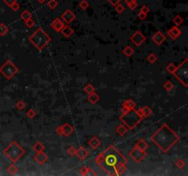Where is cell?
<instances>
[{
    "instance_id": "cell-1",
    "label": "cell",
    "mask_w": 188,
    "mask_h": 176,
    "mask_svg": "<svg viewBox=\"0 0 188 176\" xmlns=\"http://www.w3.org/2000/svg\"><path fill=\"white\" fill-rule=\"evenodd\" d=\"M95 161L96 165L109 176H119L127 170V158L113 145L99 153Z\"/></svg>"
},
{
    "instance_id": "cell-2",
    "label": "cell",
    "mask_w": 188,
    "mask_h": 176,
    "mask_svg": "<svg viewBox=\"0 0 188 176\" xmlns=\"http://www.w3.org/2000/svg\"><path fill=\"white\" fill-rule=\"evenodd\" d=\"M151 141L163 153H167L180 140V136L173 131L168 124L164 123L151 137Z\"/></svg>"
},
{
    "instance_id": "cell-3",
    "label": "cell",
    "mask_w": 188,
    "mask_h": 176,
    "mask_svg": "<svg viewBox=\"0 0 188 176\" xmlns=\"http://www.w3.org/2000/svg\"><path fill=\"white\" fill-rule=\"evenodd\" d=\"M28 40L38 51H41L48 46V44L51 40V38L48 33L45 32L44 29L40 27L36 29L34 33L30 36Z\"/></svg>"
},
{
    "instance_id": "cell-4",
    "label": "cell",
    "mask_w": 188,
    "mask_h": 176,
    "mask_svg": "<svg viewBox=\"0 0 188 176\" xmlns=\"http://www.w3.org/2000/svg\"><path fill=\"white\" fill-rule=\"evenodd\" d=\"M143 119H144V117H142L139 114V112H138V110L136 108L129 109L126 113L121 114V116H119V120L128 129L135 128L142 121Z\"/></svg>"
},
{
    "instance_id": "cell-5",
    "label": "cell",
    "mask_w": 188,
    "mask_h": 176,
    "mask_svg": "<svg viewBox=\"0 0 188 176\" xmlns=\"http://www.w3.org/2000/svg\"><path fill=\"white\" fill-rule=\"evenodd\" d=\"M3 153L12 161L13 163H15L24 155L25 151L18 142L12 141L3 151Z\"/></svg>"
},
{
    "instance_id": "cell-6",
    "label": "cell",
    "mask_w": 188,
    "mask_h": 176,
    "mask_svg": "<svg viewBox=\"0 0 188 176\" xmlns=\"http://www.w3.org/2000/svg\"><path fill=\"white\" fill-rule=\"evenodd\" d=\"M173 76L182 84L184 87L188 86V60L184 59V62L181 63L179 66H176L175 72L172 73Z\"/></svg>"
},
{
    "instance_id": "cell-7",
    "label": "cell",
    "mask_w": 188,
    "mask_h": 176,
    "mask_svg": "<svg viewBox=\"0 0 188 176\" xmlns=\"http://www.w3.org/2000/svg\"><path fill=\"white\" fill-rule=\"evenodd\" d=\"M19 69L10 60H7L0 66V73L7 80L12 79L19 72Z\"/></svg>"
},
{
    "instance_id": "cell-8",
    "label": "cell",
    "mask_w": 188,
    "mask_h": 176,
    "mask_svg": "<svg viewBox=\"0 0 188 176\" xmlns=\"http://www.w3.org/2000/svg\"><path fill=\"white\" fill-rule=\"evenodd\" d=\"M129 156L132 158V160L137 163H140L141 161L146 158L147 156V152L140 150L137 147H134V148L129 151Z\"/></svg>"
},
{
    "instance_id": "cell-9",
    "label": "cell",
    "mask_w": 188,
    "mask_h": 176,
    "mask_svg": "<svg viewBox=\"0 0 188 176\" xmlns=\"http://www.w3.org/2000/svg\"><path fill=\"white\" fill-rule=\"evenodd\" d=\"M145 40H146V37L141 33L140 31H135L131 37V41L137 47L140 46L143 42H145Z\"/></svg>"
},
{
    "instance_id": "cell-10",
    "label": "cell",
    "mask_w": 188,
    "mask_h": 176,
    "mask_svg": "<svg viewBox=\"0 0 188 176\" xmlns=\"http://www.w3.org/2000/svg\"><path fill=\"white\" fill-rule=\"evenodd\" d=\"M76 16H75V14L70 10V9H66L63 14H62V16H61V19L64 22V23H72L75 19Z\"/></svg>"
},
{
    "instance_id": "cell-11",
    "label": "cell",
    "mask_w": 188,
    "mask_h": 176,
    "mask_svg": "<svg viewBox=\"0 0 188 176\" xmlns=\"http://www.w3.org/2000/svg\"><path fill=\"white\" fill-rule=\"evenodd\" d=\"M151 40L157 46H161L162 44L165 41L166 37L164 36V34L162 31H157L156 33L153 34V36L151 37Z\"/></svg>"
},
{
    "instance_id": "cell-12",
    "label": "cell",
    "mask_w": 188,
    "mask_h": 176,
    "mask_svg": "<svg viewBox=\"0 0 188 176\" xmlns=\"http://www.w3.org/2000/svg\"><path fill=\"white\" fill-rule=\"evenodd\" d=\"M34 160L40 165H43L47 163L49 157L44 151H40V152H36V155L34 156Z\"/></svg>"
},
{
    "instance_id": "cell-13",
    "label": "cell",
    "mask_w": 188,
    "mask_h": 176,
    "mask_svg": "<svg viewBox=\"0 0 188 176\" xmlns=\"http://www.w3.org/2000/svg\"><path fill=\"white\" fill-rule=\"evenodd\" d=\"M182 34V31H180V28L176 26L172 27L169 31H167V35L169 36V38H171L172 40H177V38Z\"/></svg>"
},
{
    "instance_id": "cell-14",
    "label": "cell",
    "mask_w": 188,
    "mask_h": 176,
    "mask_svg": "<svg viewBox=\"0 0 188 176\" xmlns=\"http://www.w3.org/2000/svg\"><path fill=\"white\" fill-rule=\"evenodd\" d=\"M64 27V23L61 19H54L51 24V28L53 29L55 32H61L62 28Z\"/></svg>"
},
{
    "instance_id": "cell-15",
    "label": "cell",
    "mask_w": 188,
    "mask_h": 176,
    "mask_svg": "<svg viewBox=\"0 0 188 176\" xmlns=\"http://www.w3.org/2000/svg\"><path fill=\"white\" fill-rule=\"evenodd\" d=\"M62 127V131H63V137H69L72 134L74 133V128L72 127L69 123H64L63 125L61 126Z\"/></svg>"
},
{
    "instance_id": "cell-16",
    "label": "cell",
    "mask_w": 188,
    "mask_h": 176,
    "mask_svg": "<svg viewBox=\"0 0 188 176\" xmlns=\"http://www.w3.org/2000/svg\"><path fill=\"white\" fill-rule=\"evenodd\" d=\"M88 155H89L88 151L85 150L84 147H80L78 150H76V152H75V156H77V158L80 160H84L85 158H87Z\"/></svg>"
},
{
    "instance_id": "cell-17",
    "label": "cell",
    "mask_w": 188,
    "mask_h": 176,
    "mask_svg": "<svg viewBox=\"0 0 188 176\" xmlns=\"http://www.w3.org/2000/svg\"><path fill=\"white\" fill-rule=\"evenodd\" d=\"M61 33L63 34V36L64 38H70L72 35H73L75 33V31H74V28H71L69 25H64V27L62 28V31H61Z\"/></svg>"
},
{
    "instance_id": "cell-18",
    "label": "cell",
    "mask_w": 188,
    "mask_h": 176,
    "mask_svg": "<svg viewBox=\"0 0 188 176\" xmlns=\"http://www.w3.org/2000/svg\"><path fill=\"white\" fill-rule=\"evenodd\" d=\"M79 172H80V174L83 175V176H86V175H89V176H93V175H94V176H96V175H97V173H96L94 170H92V169L89 168V167H86V166L82 167V168L80 169Z\"/></svg>"
},
{
    "instance_id": "cell-19",
    "label": "cell",
    "mask_w": 188,
    "mask_h": 176,
    "mask_svg": "<svg viewBox=\"0 0 188 176\" xmlns=\"http://www.w3.org/2000/svg\"><path fill=\"white\" fill-rule=\"evenodd\" d=\"M135 147H137V148H139L140 150L141 151H146L148 149H149V144L146 140H144L142 139H140L136 144H135Z\"/></svg>"
},
{
    "instance_id": "cell-20",
    "label": "cell",
    "mask_w": 188,
    "mask_h": 176,
    "mask_svg": "<svg viewBox=\"0 0 188 176\" xmlns=\"http://www.w3.org/2000/svg\"><path fill=\"white\" fill-rule=\"evenodd\" d=\"M116 133H118V135H119V136H121V137H123V136H125L126 135V133L128 132V128L125 126V125H123V124H121V125H119L117 128H116Z\"/></svg>"
},
{
    "instance_id": "cell-21",
    "label": "cell",
    "mask_w": 188,
    "mask_h": 176,
    "mask_svg": "<svg viewBox=\"0 0 188 176\" xmlns=\"http://www.w3.org/2000/svg\"><path fill=\"white\" fill-rule=\"evenodd\" d=\"M89 147H91L92 149H97L98 147L101 145V141L97 137H93L89 141H88Z\"/></svg>"
},
{
    "instance_id": "cell-22",
    "label": "cell",
    "mask_w": 188,
    "mask_h": 176,
    "mask_svg": "<svg viewBox=\"0 0 188 176\" xmlns=\"http://www.w3.org/2000/svg\"><path fill=\"white\" fill-rule=\"evenodd\" d=\"M122 107L128 108V110L129 109H133V108H136V104L135 102L131 99H127L125 100L123 103H122Z\"/></svg>"
},
{
    "instance_id": "cell-23",
    "label": "cell",
    "mask_w": 188,
    "mask_h": 176,
    "mask_svg": "<svg viewBox=\"0 0 188 176\" xmlns=\"http://www.w3.org/2000/svg\"><path fill=\"white\" fill-rule=\"evenodd\" d=\"M87 100L89 103H91V104L93 105H95L96 103L100 100V96L96 94V93H92V94H89L88 95V97H87Z\"/></svg>"
},
{
    "instance_id": "cell-24",
    "label": "cell",
    "mask_w": 188,
    "mask_h": 176,
    "mask_svg": "<svg viewBox=\"0 0 188 176\" xmlns=\"http://www.w3.org/2000/svg\"><path fill=\"white\" fill-rule=\"evenodd\" d=\"M32 149L35 152H40V151H44L45 150V146L43 145L40 141H37L33 147H32Z\"/></svg>"
},
{
    "instance_id": "cell-25",
    "label": "cell",
    "mask_w": 188,
    "mask_h": 176,
    "mask_svg": "<svg viewBox=\"0 0 188 176\" xmlns=\"http://www.w3.org/2000/svg\"><path fill=\"white\" fill-rule=\"evenodd\" d=\"M20 19L25 22L26 20H28V19H32V14L28 11V10H27V9H25V10H23L22 11V13L20 14Z\"/></svg>"
},
{
    "instance_id": "cell-26",
    "label": "cell",
    "mask_w": 188,
    "mask_h": 176,
    "mask_svg": "<svg viewBox=\"0 0 188 176\" xmlns=\"http://www.w3.org/2000/svg\"><path fill=\"white\" fill-rule=\"evenodd\" d=\"M9 31V28L7 25H5L4 23H0V36L4 37L5 35H7Z\"/></svg>"
},
{
    "instance_id": "cell-27",
    "label": "cell",
    "mask_w": 188,
    "mask_h": 176,
    "mask_svg": "<svg viewBox=\"0 0 188 176\" xmlns=\"http://www.w3.org/2000/svg\"><path fill=\"white\" fill-rule=\"evenodd\" d=\"M123 54L127 57H131L134 54V50L132 47L131 46H126L124 49H123Z\"/></svg>"
},
{
    "instance_id": "cell-28",
    "label": "cell",
    "mask_w": 188,
    "mask_h": 176,
    "mask_svg": "<svg viewBox=\"0 0 188 176\" xmlns=\"http://www.w3.org/2000/svg\"><path fill=\"white\" fill-rule=\"evenodd\" d=\"M172 22H173V24H175L176 27H179V26H181L183 24L184 19L180 16V15H176V16L172 19Z\"/></svg>"
},
{
    "instance_id": "cell-29",
    "label": "cell",
    "mask_w": 188,
    "mask_h": 176,
    "mask_svg": "<svg viewBox=\"0 0 188 176\" xmlns=\"http://www.w3.org/2000/svg\"><path fill=\"white\" fill-rule=\"evenodd\" d=\"M95 86L92 84H86L84 87V91L87 94V95H89V94H92V93H94L95 92Z\"/></svg>"
},
{
    "instance_id": "cell-30",
    "label": "cell",
    "mask_w": 188,
    "mask_h": 176,
    "mask_svg": "<svg viewBox=\"0 0 188 176\" xmlns=\"http://www.w3.org/2000/svg\"><path fill=\"white\" fill-rule=\"evenodd\" d=\"M7 172L9 173V174H11V175H14V174H16L17 172H18V171H19V168L14 164V163H12L11 165H9L8 167H7Z\"/></svg>"
},
{
    "instance_id": "cell-31",
    "label": "cell",
    "mask_w": 188,
    "mask_h": 176,
    "mask_svg": "<svg viewBox=\"0 0 188 176\" xmlns=\"http://www.w3.org/2000/svg\"><path fill=\"white\" fill-rule=\"evenodd\" d=\"M47 6L51 10H53L58 7V1L57 0H49L47 2Z\"/></svg>"
},
{
    "instance_id": "cell-32",
    "label": "cell",
    "mask_w": 188,
    "mask_h": 176,
    "mask_svg": "<svg viewBox=\"0 0 188 176\" xmlns=\"http://www.w3.org/2000/svg\"><path fill=\"white\" fill-rule=\"evenodd\" d=\"M146 60L150 63H155L157 62V56L154 54V53H150L148 56H147V59Z\"/></svg>"
},
{
    "instance_id": "cell-33",
    "label": "cell",
    "mask_w": 188,
    "mask_h": 176,
    "mask_svg": "<svg viewBox=\"0 0 188 176\" xmlns=\"http://www.w3.org/2000/svg\"><path fill=\"white\" fill-rule=\"evenodd\" d=\"M143 109V116L144 117H149L152 114V109L150 108L149 107H142Z\"/></svg>"
},
{
    "instance_id": "cell-34",
    "label": "cell",
    "mask_w": 188,
    "mask_h": 176,
    "mask_svg": "<svg viewBox=\"0 0 188 176\" xmlns=\"http://www.w3.org/2000/svg\"><path fill=\"white\" fill-rule=\"evenodd\" d=\"M79 7L82 10L87 9L89 7V2L87 1V0H82V1H80V3H79Z\"/></svg>"
},
{
    "instance_id": "cell-35",
    "label": "cell",
    "mask_w": 188,
    "mask_h": 176,
    "mask_svg": "<svg viewBox=\"0 0 188 176\" xmlns=\"http://www.w3.org/2000/svg\"><path fill=\"white\" fill-rule=\"evenodd\" d=\"M173 84L171 82V81H167V82H165L164 84H163V88L166 90V91H171V90H172L173 89Z\"/></svg>"
},
{
    "instance_id": "cell-36",
    "label": "cell",
    "mask_w": 188,
    "mask_h": 176,
    "mask_svg": "<svg viewBox=\"0 0 188 176\" xmlns=\"http://www.w3.org/2000/svg\"><path fill=\"white\" fill-rule=\"evenodd\" d=\"M175 69H176V66H175V64H173L172 63H170L166 66V71H167L169 73H171V75H172V73L175 72Z\"/></svg>"
},
{
    "instance_id": "cell-37",
    "label": "cell",
    "mask_w": 188,
    "mask_h": 176,
    "mask_svg": "<svg viewBox=\"0 0 188 176\" xmlns=\"http://www.w3.org/2000/svg\"><path fill=\"white\" fill-rule=\"evenodd\" d=\"M175 165L177 167V169L179 170H182L184 166H185V163H184V160L183 159H178L176 160V163H175Z\"/></svg>"
},
{
    "instance_id": "cell-38",
    "label": "cell",
    "mask_w": 188,
    "mask_h": 176,
    "mask_svg": "<svg viewBox=\"0 0 188 176\" xmlns=\"http://www.w3.org/2000/svg\"><path fill=\"white\" fill-rule=\"evenodd\" d=\"M115 10L117 11L119 14H122V13L125 11V7H124L122 4L119 3L118 5H116V6H115Z\"/></svg>"
},
{
    "instance_id": "cell-39",
    "label": "cell",
    "mask_w": 188,
    "mask_h": 176,
    "mask_svg": "<svg viewBox=\"0 0 188 176\" xmlns=\"http://www.w3.org/2000/svg\"><path fill=\"white\" fill-rule=\"evenodd\" d=\"M15 107H16V108L18 110H23L25 108V107H26V104H25L24 101H21L20 100V101L17 102V104L15 105Z\"/></svg>"
},
{
    "instance_id": "cell-40",
    "label": "cell",
    "mask_w": 188,
    "mask_h": 176,
    "mask_svg": "<svg viewBox=\"0 0 188 176\" xmlns=\"http://www.w3.org/2000/svg\"><path fill=\"white\" fill-rule=\"evenodd\" d=\"M26 115H27V116L28 117V119H34L35 116H36V111H35L34 109L31 108V109H28V110L27 111Z\"/></svg>"
},
{
    "instance_id": "cell-41",
    "label": "cell",
    "mask_w": 188,
    "mask_h": 176,
    "mask_svg": "<svg viewBox=\"0 0 188 176\" xmlns=\"http://www.w3.org/2000/svg\"><path fill=\"white\" fill-rule=\"evenodd\" d=\"M75 152H76V150H75V148L74 146H71L70 148L67 150V153H68V155H70V156H75Z\"/></svg>"
},
{
    "instance_id": "cell-42",
    "label": "cell",
    "mask_w": 188,
    "mask_h": 176,
    "mask_svg": "<svg viewBox=\"0 0 188 176\" xmlns=\"http://www.w3.org/2000/svg\"><path fill=\"white\" fill-rule=\"evenodd\" d=\"M25 25L28 28H31L34 25H35V22L32 19H28L25 21Z\"/></svg>"
},
{
    "instance_id": "cell-43",
    "label": "cell",
    "mask_w": 188,
    "mask_h": 176,
    "mask_svg": "<svg viewBox=\"0 0 188 176\" xmlns=\"http://www.w3.org/2000/svg\"><path fill=\"white\" fill-rule=\"evenodd\" d=\"M19 7H20L19 4L18 2H16V3H14V4L10 7V9H11L12 11H14V12H17V11L19 9Z\"/></svg>"
},
{
    "instance_id": "cell-44",
    "label": "cell",
    "mask_w": 188,
    "mask_h": 176,
    "mask_svg": "<svg viewBox=\"0 0 188 176\" xmlns=\"http://www.w3.org/2000/svg\"><path fill=\"white\" fill-rule=\"evenodd\" d=\"M128 7V8H129V9H131V10H135V9L137 8V7H138V2H137V0H136V1H134V2H132L131 4H129Z\"/></svg>"
},
{
    "instance_id": "cell-45",
    "label": "cell",
    "mask_w": 188,
    "mask_h": 176,
    "mask_svg": "<svg viewBox=\"0 0 188 176\" xmlns=\"http://www.w3.org/2000/svg\"><path fill=\"white\" fill-rule=\"evenodd\" d=\"M3 2L7 6V7H11L14 3H16L17 2V0H3Z\"/></svg>"
},
{
    "instance_id": "cell-46",
    "label": "cell",
    "mask_w": 188,
    "mask_h": 176,
    "mask_svg": "<svg viewBox=\"0 0 188 176\" xmlns=\"http://www.w3.org/2000/svg\"><path fill=\"white\" fill-rule=\"evenodd\" d=\"M140 12H142V13H144V14H146V15H147V14L150 12V9H149V7H148L147 6H142V7H140Z\"/></svg>"
},
{
    "instance_id": "cell-47",
    "label": "cell",
    "mask_w": 188,
    "mask_h": 176,
    "mask_svg": "<svg viewBox=\"0 0 188 176\" xmlns=\"http://www.w3.org/2000/svg\"><path fill=\"white\" fill-rule=\"evenodd\" d=\"M138 18H139L140 19H141V20H144V19H147V15H146V14H144V13H142V12H139V14H138Z\"/></svg>"
},
{
    "instance_id": "cell-48",
    "label": "cell",
    "mask_w": 188,
    "mask_h": 176,
    "mask_svg": "<svg viewBox=\"0 0 188 176\" xmlns=\"http://www.w3.org/2000/svg\"><path fill=\"white\" fill-rule=\"evenodd\" d=\"M107 1H108L113 7H115L116 5H118L119 3H120L121 0H107Z\"/></svg>"
},
{
    "instance_id": "cell-49",
    "label": "cell",
    "mask_w": 188,
    "mask_h": 176,
    "mask_svg": "<svg viewBox=\"0 0 188 176\" xmlns=\"http://www.w3.org/2000/svg\"><path fill=\"white\" fill-rule=\"evenodd\" d=\"M55 132L56 133L59 135V136H63V131H62V127L61 126H59L58 128H56V129H55Z\"/></svg>"
},
{
    "instance_id": "cell-50",
    "label": "cell",
    "mask_w": 188,
    "mask_h": 176,
    "mask_svg": "<svg viewBox=\"0 0 188 176\" xmlns=\"http://www.w3.org/2000/svg\"><path fill=\"white\" fill-rule=\"evenodd\" d=\"M134 1H136V0H124V2L126 3L127 6H128L129 4H131V3L134 2Z\"/></svg>"
},
{
    "instance_id": "cell-51",
    "label": "cell",
    "mask_w": 188,
    "mask_h": 176,
    "mask_svg": "<svg viewBox=\"0 0 188 176\" xmlns=\"http://www.w3.org/2000/svg\"><path fill=\"white\" fill-rule=\"evenodd\" d=\"M138 112H139V114H140L142 117H144V116H143V109H142V107L139 108V109H138Z\"/></svg>"
},
{
    "instance_id": "cell-52",
    "label": "cell",
    "mask_w": 188,
    "mask_h": 176,
    "mask_svg": "<svg viewBox=\"0 0 188 176\" xmlns=\"http://www.w3.org/2000/svg\"><path fill=\"white\" fill-rule=\"evenodd\" d=\"M39 4H44L46 2V0H37Z\"/></svg>"
}]
</instances>
